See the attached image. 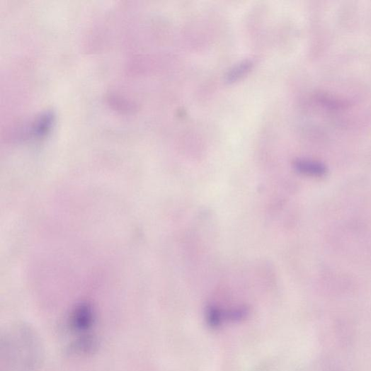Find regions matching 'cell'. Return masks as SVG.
Instances as JSON below:
<instances>
[{
  "label": "cell",
  "instance_id": "cell-1",
  "mask_svg": "<svg viewBox=\"0 0 371 371\" xmlns=\"http://www.w3.org/2000/svg\"><path fill=\"white\" fill-rule=\"evenodd\" d=\"M41 358L40 341L34 330L18 325L6 333L2 342L5 371H36Z\"/></svg>",
  "mask_w": 371,
  "mask_h": 371
},
{
  "label": "cell",
  "instance_id": "cell-2",
  "mask_svg": "<svg viewBox=\"0 0 371 371\" xmlns=\"http://www.w3.org/2000/svg\"><path fill=\"white\" fill-rule=\"evenodd\" d=\"M96 324V315L92 307L87 303L76 305L70 313L67 329L74 337L72 349L79 354H86L96 348L98 338L92 331Z\"/></svg>",
  "mask_w": 371,
  "mask_h": 371
},
{
  "label": "cell",
  "instance_id": "cell-3",
  "mask_svg": "<svg viewBox=\"0 0 371 371\" xmlns=\"http://www.w3.org/2000/svg\"><path fill=\"white\" fill-rule=\"evenodd\" d=\"M253 65V61L251 59H245L241 62L239 64L235 66L227 75V81L233 82L239 79L244 76L247 72H250Z\"/></svg>",
  "mask_w": 371,
  "mask_h": 371
},
{
  "label": "cell",
  "instance_id": "cell-4",
  "mask_svg": "<svg viewBox=\"0 0 371 371\" xmlns=\"http://www.w3.org/2000/svg\"><path fill=\"white\" fill-rule=\"evenodd\" d=\"M296 169L302 173L312 175H320L324 171V168L314 162L299 161L295 164Z\"/></svg>",
  "mask_w": 371,
  "mask_h": 371
}]
</instances>
